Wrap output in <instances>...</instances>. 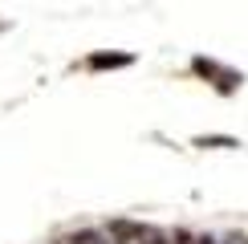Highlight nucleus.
<instances>
[{
    "label": "nucleus",
    "instance_id": "f03ea898",
    "mask_svg": "<svg viewBox=\"0 0 248 244\" xmlns=\"http://www.w3.org/2000/svg\"><path fill=\"white\" fill-rule=\"evenodd\" d=\"M78 244H102V240H98V236H81Z\"/></svg>",
    "mask_w": 248,
    "mask_h": 244
},
{
    "label": "nucleus",
    "instance_id": "7ed1b4c3",
    "mask_svg": "<svg viewBox=\"0 0 248 244\" xmlns=\"http://www.w3.org/2000/svg\"><path fill=\"white\" fill-rule=\"evenodd\" d=\"M195 244H212V240H195Z\"/></svg>",
    "mask_w": 248,
    "mask_h": 244
},
{
    "label": "nucleus",
    "instance_id": "f257e3e1",
    "mask_svg": "<svg viewBox=\"0 0 248 244\" xmlns=\"http://www.w3.org/2000/svg\"><path fill=\"white\" fill-rule=\"evenodd\" d=\"M126 61H130V57H122V53H118V57H90V65H98V69H102V65H126Z\"/></svg>",
    "mask_w": 248,
    "mask_h": 244
}]
</instances>
